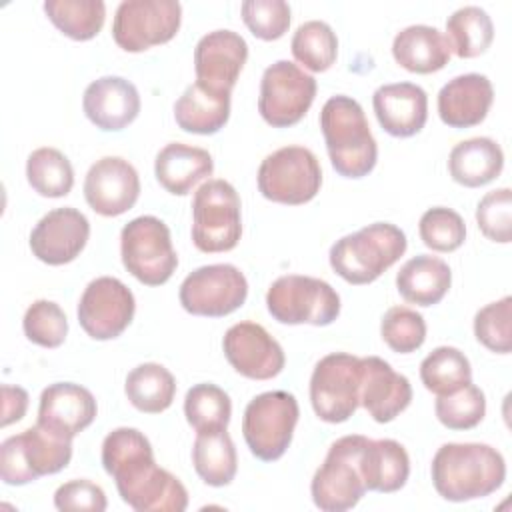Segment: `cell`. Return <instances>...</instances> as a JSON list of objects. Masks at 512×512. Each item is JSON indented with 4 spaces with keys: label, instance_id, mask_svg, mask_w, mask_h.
<instances>
[{
    "label": "cell",
    "instance_id": "cell-1",
    "mask_svg": "<svg viewBox=\"0 0 512 512\" xmlns=\"http://www.w3.org/2000/svg\"><path fill=\"white\" fill-rule=\"evenodd\" d=\"M102 466L136 512H182L188 506L184 484L156 464L150 440L136 428L122 426L104 438Z\"/></svg>",
    "mask_w": 512,
    "mask_h": 512
},
{
    "label": "cell",
    "instance_id": "cell-2",
    "mask_svg": "<svg viewBox=\"0 0 512 512\" xmlns=\"http://www.w3.org/2000/svg\"><path fill=\"white\" fill-rule=\"evenodd\" d=\"M436 492L450 502H468L490 496L506 480L504 456L490 444H442L430 466Z\"/></svg>",
    "mask_w": 512,
    "mask_h": 512
},
{
    "label": "cell",
    "instance_id": "cell-3",
    "mask_svg": "<svg viewBox=\"0 0 512 512\" xmlns=\"http://www.w3.org/2000/svg\"><path fill=\"white\" fill-rule=\"evenodd\" d=\"M320 128L332 168L344 178H362L378 160V146L362 106L350 96H332L320 112Z\"/></svg>",
    "mask_w": 512,
    "mask_h": 512
},
{
    "label": "cell",
    "instance_id": "cell-4",
    "mask_svg": "<svg viewBox=\"0 0 512 512\" xmlns=\"http://www.w3.org/2000/svg\"><path fill=\"white\" fill-rule=\"evenodd\" d=\"M406 252V234L390 222H374L346 234L330 248L332 270L348 284H370Z\"/></svg>",
    "mask_w": 512,
    "mask_h": 512
},
{
    "label": "cell",
    "instance_id": "cell-5",
    "mask_svg": "<svg viewBox=\"0 0 512 512\" xmlns=\"http://www.w3.org/2000/svg\"><path fill=\"white\" fill-rule=\"evenodd\" d=\"M72 458V440L60 436L38 422L2 442L0 476L10 486H22L40 476L56 474Z\"/></svg>",
    "mask_w": 512,
    "mask_h": 512
},
{
    "label": "cell",
    "instance_id": "cell-6",
    "mask_svg": "<svg viewBox=\"0 0 512 512\" xmlns=\"http://www.w3.org/2000/svg\"><path fill=\"white\" fill-rule=\"evenodd\" d=\"M242 236L240 198L226 180L204 182L192 198V242L200 252H228Z\"/></svg>",
    "mask_w": 512,
    "mask_h": 512
},
{
    "label": "cell",
    "instance_id": "cell-7",
    "mask_svg": "<svg viewBox=\"0 0 512 512\" xmlns=\"http://www.w3.org/2000/svg\"><path fill=\"white\" fill-rule=\"evenodd\" d=\"M366 436H342L328 448L322 466L316 470L310 494L314 504L324 512H344L354 508L366 492L360 470V454Z\"/></svg>",
    "mask_w": 512,
    "mask_h": 512
},
{
    "label": "cell",
    "instance_id": "cell-8",
    "mask_svg": "<svg viewBox=\"0 0 512 512\" xmlns=\"http://www.w3.org/2000/svg\"><path fill=\"white\" fill-rule=\"evenodd\" d=\"M298 402L284 390L262 392L254 396L242 418V434L250 452L264 462L284 456L298 424Z\"/></svg>",
    "mask_w": 512,
    "mask_h": 512
},
{
    "label": "cell",
    "instance_id": "cell-9",
    "mask_svg": "<svg viewBox=\"0 0 512 512\" xmlns=\"http://www.w3.org/2000/svg\"><path fill=\"white\" fill-rule=\"evenodd\" d=\"M120 256L124 268L146 286L168 282L178 266L170 230L156 216H138L122 228Z\"/></svg>",
    "mask_w": 512,
    "mask_h": 512
},
{
    "label": "cell",
    "instance_id": "cell-10",
    "mask_svg": "<svg viewBox=\"0 0 512 512\" xmlns=\"http://www.w3.org/2000/svg\"><path fill=\"white\" fill-rule=\"evenodd\" d=\"M266 306L280 324L328 326L340 314V296L320 278L286 274L268 288Z\"/></svg>",
    "mask_w": 512,
    "mask_h": 512
},
{
    "label": "cell",
    "instance_id": "cell-11",
    "mask_svg": "<svg viewBox=\"0 0 512 512\" xmlns=\"http://www.w3.org/2000/svg\"><path fill=\"white\" fill-rule=\"evenodd\" d=\"M322 184L316 154L304 146H284L268 154L258 168V190L266 200L298 206L310 202Z\"/></svg>",
    "mask_w": 512,
    "mask_h": 512
},
{
    "label": "cell",
    "instance_id": "cell-12",
    "mask_svg": "<svg viewBox=\"0 0 512 512\" xmlns=\"http://www.w3.org/2000/svg\"><path fill=\"white\" fill-rule=\"evenodd\" d=\"M362 364L358 356L332 352L318 360L310 376V402L328 424L346 422L360 406Z\"/></svg>",
    "mask_w": 512,
    "mask_h": 512
},
{
    "label": "cell",
    "instance_id": "cell-13",
    "mask_svg": "<svg viewBox=\"0 0 512 512\" xmlns=\"http://www.w3.org/2000/svg\"><path fill=\"white\" fill-rule=\"evenodd\" d=\"M316 96V80L298 64L278 60L270 64L260 80L258 112L274 128L298 124Z\"/></svg>",
    "mask_w": 512,
    "mask_h": 512
},
{
    "label": "cell",
    "instance_id": "cell-14",
    "mask_svg": "<svg viewBox=\"0 0 512 512\" xmlns=\"http://www.w3.org/2000/svg\"><path fill=\"white\" fill-rule=\"evenodd\" d=\"M182 6L176 0H124L112 22L114 42L126 52H144L170 42L180 30Z\"/></svg>",
    "mask_w": 512,
    "mask_h": 512
},
{
    "label": "cell",
    "instance_id": "cell-15",
    "mask_svg": "<svg viewBox=\"0 0 512 512\" xmlns=\"http://www.w3.org/2000/svg\"><path fill=\"white\" fill-rule=\"evenodd\" d=\"M178 296L188 314L222 318L246 302L248 282L232 264H208L184 278Z\"/></svg>",
    "mask_w": 512,
    "mask_h": 512
},
{
    "label": "cell",
    "instance_id": "cell-16",
    "mask_svg": "<svg viewBox=\"0 0 512 512\" xmlns=\"http://www.w3.org/2000/svg\"><path fill=\"white\" fill-rule=\"evenodd\" d=\"M136 310L130 288L112 276L92 280L78 302V322L94 340L118 338L132 322Z\"/></svg>",
    "mask_w": 512,
    "mask_h": 512
},
{
    "label": "cell",
    "instance_id": "cell-17",
    "mask_svg": "<svg viewBox=\"0 0 512 512\" xmlns=\"http://www.w3.org/2000/svg\"><path fill=\"white\" fill-rule=\"evenodd\" d=\"M224 356L230 366L250 380H270L286 364L282 346L256 322H238L230 326L222 340Z\"/></svg>",
    "mask_w": 512,
    "mask_h": 512
},
{
    "label": "cell",
    "instance_id": "cell-18",
    "mask_svg": "<svg viewBox=\"0 0 512 512\" xmlns=\"http://www.w3.org/2000/svg\"><path fill=\"white\" fill-rule=\"evenodd\" d=\"M138 196V172L120 156H104L96 160L84 178V198L100 216H120L128 212Z\"/></svg>",
    "mask_w": 512,
    "mask_h": 512
},
{
    "label": "cell",
    "instance_id": "cell-19",
    "mask_svg": "<svg viewBox=\"0 0 512 512\" xmlns=\"http://www.w3.org/2000/svg\"><path fill=\"white\" fill-rule=\"evenodd\" d=\"M90 238L88 218L70 206L54 208L44 214L30 232L32 254L50 266L72 262Z\"/></svg>",
    "mask_w": 512,
    "mask_h": 512
},
{
    "label": "cell",
    "instance_id": "cell-20",
    "mask_svg": "<svg viewBox=\"0 0 512 512\" xmlns=\"http://www.w3.org/2000/svg\"><path fill=\"white\" fill-rule=\"evenodd\" d=\"M248 58L246 40L234 30H214L202 36L194 48L196 80L212 88L232 92Z\"/></svg>",
    "mask_w": 512,
    "mask_h": 512
},
{
    "label": "cell",
    "instance_id": "cell-21",
    "mask_svg": "<svg viewBox=\"0 0 512 512\" xmlns=\"http://www.w3.org/2000/svg\"><path fill=\"white\" fill-rule=\"evenodd\" d=\"M360 364V406H364L376 422H392L412 402L410 380L378 356L360 358Z\"/></svg>",
    "mask_w": 512,
    "mask_h": 512
},
{
    "label": "cell",
    "instance_id": "cell-22",
    "mask_svg": "<svg viewBox=\"0 0 512 512\" xmlns=\"http://www.w3.org/2000/svg\"><path fill=\"white\" fill-rule=\"evenodd\" d=\"M98 406L92 392L74 382H56L42 390L38 424L66 438H74L96 418Z\"/></svg>",
    "mask_w": 512,
    "mask_h": 512
},
{
    "label": "cell",
    "instance_id": "cell-23",
    "mask_svg": "<svg viewBox=\"0 0 512 512\" xmlns=\"http://www.w3.org/2000/svg\"><path fill=\"white\" fill-rule=\"evenodd\" d=\"M82 108L96 128L118 132L136 120L140 94L136 86L122 76H102L86 86Z\"/></svg>",
    "mask_w": 512,
    "mask_h": 512
},
{
    "label": "cell",
    "instance_id": "cell-24",
    "mask_svg": "<svg viewBox=\"0 0 512 512\" xmlns=\"http://www.w3.org/2000/svg\"><path fill=\"white\" fill-rule=\"evenodd\" d=\"M374 114L384 132L396 138L418 134L428 120V96L412 82L384 84L372 96Z\"/></svg>",
    "mask_w": 512,
    "mask_h": 512
},
{
    "label": "cell",
    "instance_id": "cell-25",
    "mask_svg": "<svg viewBox=\"0 0 512 512\" xmlns=\"http://www.w3.org/2000/svg\"><path fill=\"white\" fill-rule=\"evenodd\" d=\"M492 102L494 88L484 74H462L440 88L438 116L450 128H470L488 116Z\"/></svg>",
    "mask_w": 512,
    "mask_h": 512
},
{
    "label": "cell",
    "instance_id": "cell-26",
    "mask_svg": "<svg viewBox=\"0 0 512 512\" xmlns=\"http://www.w3.org/2000/svg\"><path fill=\"white\" fill-rule=\"evenodd\" d=\"M212 172L214 160L210 152L182 142L166 144L154 160L156 180L166 192L174 196L188 194L200 180L208 178Z\"/></svg>",
    "mask_w": 512,
    "mask_h": 512
},
{
    "label": "cell",
    "instance_id": "cell-27",
    "mask_svg": "<svg viewBox=\"0 0 512 512\" xmlns=\"http://www.w3.org/2000/svg\"><path fill=\"white\" fill-rule=\"evenodd\" d=\"M230 94L196 80L174 104L176 124L190 134H216L230 118Z\"/></svg>",
    "mask_w": 512,
    "mask_h": 512
},
{
    "label": "cell",
    "instance_id": "cell-28",
    "mask_svg": "<svg viewBox=\"0 0 512 512\" xmlns=\"http://www.w3.org/2000/svg\"><path fill=\"white\" fill-rule=\"evenodd\" d=\"M450 54L446 36L426 24H414L400 30L392 42L394 60L414 74H432L442 70L448 64Z\"/></svg>",
    "mask_w": 512,
    "mask_h": 512
},
{
    "label": "cell",
    "instance_id": "cell-29",
    "mask_svg": "<svg viewBox=\"0 0 512 512\" xmlns=\"http://www.w3.org/2000/svg\"><path fill=\"white\" fill-rule=\"evenodd\" d=\"M360 470L366 490L390 494L400 490L410 476V458L396 440L366 438L360 454Z\"/></svg>",
    "mask_w": 512,
    "mask_h": 512
},
{
    "label": "cell",
    "instance_id": "cell-30",
    "mask_svg": "<svg viewBox=\"0 0 512 512\" xmlns=\"http://www.w3.org/2000/svg\"><path fill=\"white\" fill-rule=\"evenodd\" d=\"M504 152L496 140L476 136L458 142L448 156V172L454 182L466 188H478L500 176Z\"/></svg>",
    "mask_w": 512,
    "mask_h": 512
},
{
    "label": "cell",
    "instance_id": "cell-31",
    "mask_svg": "<svg viewBox=\"0 0 512 512\" xmlns=\"http://www.w3.org/2000/svg\"><path fill=\"white\" fill-rule=\"evenodd\" d=\"M452 284L450 266L430 254H418L404 262L396 274V288L400 296L416 306L438 304Z\"/></svg>",
    "mask_w": 512,
    "mask_h": 512
},
{
    "label": "cell",
    "instance_id": "cell-32",
    "mask_svg": "<svg viewBox=\"0 0 512 512\" xmlns=\"http://www.w3.org/2000/svg\"><path fill=\"white\" fill-rule=\"evenodd\" d=\"M192 464L196 474L208 486H228L238 470L234 442L226 428L198 432L192 446Z\"/></svg>",
    "mask_w": 512,
    "mask_h": 512
},
{
    "label": "cell",
    "instance_id": "cell-33",
    "mask_svg": "<svg viewBox=\"0 0 512 512\" xmlns=\"http://www.w3.org/2000/svg\"><path fill=\"white\" fill-rule=\"evenodd\" d=\"M124 392L136 410L160 414L170 408L176 396V380L162 364L144 362L126 376Z\"/></svg>",
    "mask_w": 512,
    "mask_h": 512
},
{
    "label": "cell",
    "instance_id": "cell-34",
    "mask_svg": "<svg viewBox=\"0 0 512 512\" xmlns=\"http://www.w3.org/2000/svg\"><path fill=\"white\" fill-rule=\"evenodd\" d=\"M446 40L458 58L484 54L494 40V24L480 6H464L446 20Z\"/></svg>",
    "mask_w": 512,
    "mask_h": 512
},
{
    "label": "cell",
    "instance_id": "cell-35",
    "mask_svg": "<svg viewBox=\"0 0 512 512\" xmlns=\"http://www.w3.org/2000/svg\"><path fill=\"white\" fill-rule=\"evenodd\" d=\"M44 12L64 36L84 42L102 30L106 4L102 0H46Z\"/></svg>",
    "mask_w": 512,
    "mask_h": 512
},
{
    "label": "cell",
    "instance_id": "cell-36",
    "mask_svg": "<svg viewBox=\"0 0 512 512\" xmlns=\"http://www.w3.org/2000/svg\"><path fill=\"white\" fill-rule=\"evenodd\" d=\"M420 380L432 394L446 396L472 382V368L458 348L438 346L422 360Z\"/></svg>",
    "mask_w": 512,
    "mask_h": 512
},
{
    "label": "cell",
    "instance_id": "cell-37",
    "mask_svg": "<svg viewBox=\"0 0 512 512\" xmlns=\"http://www.w3.org/2000/svg\"><path fill=\"white\" fill-rule=\"evenodd\" d=\"M26 178L34 192L46 198H62L74 186L70 160L56 148L34 150L26 160Z\"/></svg>",
    "mask_w": 512,
    "mask_h": 512
},
{
    "label": "cell",
    "instance_id": "cell-38",
    "mask_svg": "<svg viewBox=\"0 0 512 512\" xmlns=\"http://www.w3.org/2000/svg\"><path fill=\"white\" fill-rule=\"evenodd\" d=\"M296 62L312 72H324L336 62L338 38L330 24L322 20H308L300 24L290 42Z\"/></svg>",
    "mask_w": 512,
    "mask_h": 512
},
{
    "label": "cell",
    "instance_id": "cell-39",
    "mask_svg": "<svg viewBox=\"0 0 512 512\" xmlns=\"http://www.w3.org/2000/svg\"><path fill=\"white\" fill-rule=\"evenodd\" d=\"M184 414L196 432L218 430L228 426L232 416V402L220 386L202 382L186 392Z\"/></svg>",
    "mask_w": 512,
    "mask_h": 512
},
{
    "label": "cell",
    "instance_id": "cell-40",
    "mask_svg": "<svg viewBox=\"0 0 512 512\" xmlns=\"http://www.w3.org/2000/svg\"><path fill=\"white\" fill-rule=\"evenodd\" d=\"M436 418L448 430H470L478 426L486 414L484 392L468 382L452 394L438 396L434 404Z\"/></svg>",
    "mask_w": 512,
    "mask_h": 512
},
{
    "label": "cell",
    "instance_id": "cell-41",
    "mask_svg": "<svg viewBox=\"0 0 512 512\" xmlns=\"http://www.w3.org/2000/svg\"><path fill=\"white\" fill-rule=\"evenodd\" d=\"M422 242L434 252H454L464 244L466 224L462 216L446 206L428 208L418 222Z\"/></svg>",
    "mask_w": 512,
    "mask_h": 512
},
{
    "label": "cell",
    "instance_id": "cell-42",
    "mask_svg": "<svg viewBox=\"0 0 512 512\" xmlns=\"http://www.w3.org/2000/svg\"><path fill=\"white\" fill-rule=\"evenodd\" d=\"M382 340L398 354L416 352L426 340V322L422 314L408 306H392L380 322Z\"/></svg>",
    "mask_w": 512,
    "mask_h": 512
},
{
    "label": "cell",
    "instance_id": "cell-43",
    "mask_svg": "<svg viewBox=\"0 0 512 512\" xmlns=\"http://www.w3.org/2000/svg\"><path fill=\"white\" fill-rule=\"evenodd\" d=\"M474 336L490 352L508 354L512 350V298L510 296L490 302L476 312Z\"/></svg>",
    "mask_w": 512,
    "mask_h": 512
},
{
    "label": "cell",
    "instance_id": "cell-44",
    "mask_svg": "<svg viewBox=\"0 0 512 512\" xmlns=\"http://www.w3.org/2000/svg\"><path fill=\"white\" fill-rule=\"evenodd\" d=\"M24 334L42 348H58L68 334L64 310L52 300H36L28 306L22 320Z\"/></svg>",
    "mask_w": 512,
    "mask_h": 512
},
{
    "label": "cell",
    "instance_id": "cell-45",
    "mask_svg": "<svg viewBox=\"0 0 512 512\" xmlns=\"http://www.w3.org/2000/svg\"><path fill=\"white\" fill-rule=\"evenodd\" d=\"M240 10L246 28L260 40H278L288 32L290 6L284 0H246Z\"/></svg>",
    "mask_w": 512,
    "mask_h": 512
},
{
    "label": "cell",
    "instance_id": "cell-46",
    "mask_svg": "<svg viewBox=\"0 0 512 512\" xmlns=\"http://www.w3.org/2000/svg\"><path fill=\"white\" fill-rule=\"evenodd\" d=\"M476 222L482 234L500 244L512 238V192L510 188H496L482 196L476 208Z\"/></svg>",
    "mask_w": 512,
    "mask_h": 512
},
{
    "label": "cell",
    "instance_id": "cell-47",
    "mask_svg": "<svg viewBox=\"0 0 512 512\" xmlns=\"http://www.w3.org/2000/svg\"><path fill=\"white\" fill-rule=\"evenodd\" d=\"M54 506L58 510H90L102 512L106 510V494L104 490L90 480H70L58 486L54 492Z\"/></svg>",
    "mask_w": 512,
    "mask_h": 512
},
{
    "label": "cell",
    "instance_id": "cell-48",
    "mask_svg": "<svg viewBox=\"0 0 512 512\" xmlns=\"http://www.w3.org/2000/svg\"><path fill=\"white\" fill-rule=\"evenodd\" d=\"M2 426H10L12 422L22 420L28 408V392L20 386L2 384Z\"/></svg>",
    "mask_w": 512,
    "mask_h": 512
}]
</instances>
